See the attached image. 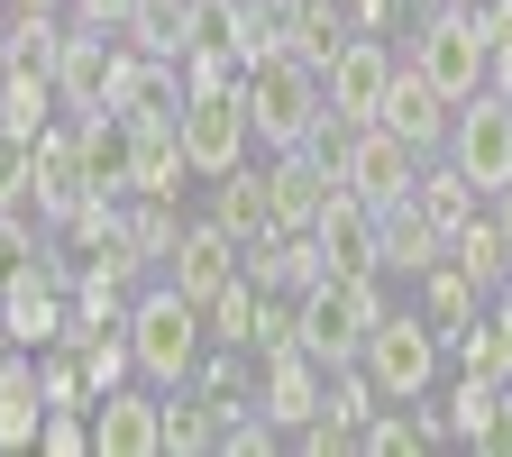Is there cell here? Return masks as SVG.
Returning <instances> with one entry per match:
<instances>
[{
  "instance_id": "8992f818",
  "label": "cell",
  "mask_w": 512,
  "mask_h": 457,
  "mask_svg": "<svg viewBox=\"0 0 512 457\" xmlns=\"http://www.w3.org/2000/svg\"><path fill=\"white\" fill-rule=\"evenodd\" d=\"M174 138H183V165L192 174H229V165H247V147H256V128H247V101H238V83L229 92H183V110H174Z\"/></svg>"
},
{
  "instance_id": "d4e9b609",
  "label": "cell",
  "mask_w": 512,
  "mask_h": 457,
  "mask_svg": "<svg viewBox=\"0 0 512 457\" xmlns=\"http://www.w3.org/2000/svg\"><path fill=\"white\" fill-rule=\"evenodd\" d=\"M512 403H503V384L494 375H458V394H448V439H494V421H503Z\"/></svg>"
},
{
  "instance_id": "484cf974",
  "label": "cell",
  "mask_w": 512,
  "mask_h": 457,
  "mask_svg": "<svg viewBox=\"0 0 512 457\" xmlns=\"http://www.w3.org/2000/svg\"><path fill=\"white\" fill-rule=\"evenodd\" d=\"M412 202H421L439 229H458V220L476 211V183H467L458 165H448V156H421V183H412Z\"/></svg>"
},
{
  "instance_id": "9c48e42d",
  "label": "cell",
  "mask_w": 512,
  "mask_h": 457,
  "mask_svg": "<svg viewBox=\"0 0 512 457\" xmlns=\"http://www.w3.org/2000/svg\"><path fill=\"white\" fill-rule=\"evenodd\" d=\"M256 412H266L275 430H302V421H320V412H330V366H320L302 339L266 348V366H256Z\"/></svg>"
},
{
  "instance_id": "9a60e30c",
  "label": "cell",
  "mask_w": 512,
  "mask_h": 457,
  "mask_svg": "<svg viewBox=\"0 0 512 457\" xmlns=\"http://www.w3.org/2000/svg\"><path fill=\"white\" fill-rule=\"evenodd\" d=\"M266 192H275V220H284V229H311V211L339 192V165L320 156V147H275Z\"/></svg>"
},
{
  "instance_id": "4dcf8cb0",
  "label": "cell",
  "mask_w": 512,
  "mask_h": 457,
  "mask_svg": "<svg viewBox=\"0 0 512 457\" xmlns=\"http://www.w3.org/2000/svg\"><path fill=\"white\" fill-rule=\"evenodd\" d=\"M467 10H476L485 46H512V0H467Z\"/></svg>"
},
{
  "instance_id": "5bb4252c",
  "label": "cell",
  "mask_w": 512,
  "mask_h": 457,
  "mask_svg": "<svg viewBox=\"0 0 512 457\" xmlns=\"http://www.w3.org/2000/svg\"><path fill=\"white\" fill-rule=\"evenodd\" d=\"M439 256H448V229H439L421 202H384V211H375V266H384V275L412 284V275L439 266Z\"/></svg>"
},
{
  "instance_id": "8fae6325",
  "label": "cell",
  "mask_w": 512,
  "mask_h": 457,
  "mask_svg": "<svg viewBox=\"0 0 512 457\" xmlns=\"http://www.w3.org/2000/svg\"><path fill=\"white\" fill-rule=\"evenodd\" d=\"M156 384L138 375V384H110V394L92 403V457H165V439H156Z\"/></svg>"
},
{
  "instance_id": "7c38bea8",
  "label": "cell",
  "mask_w": 512,
  "mask_h": 457,
  "mask_svg": "<svg viewBox=\"0 0 512 457\" xmlns=\"http://www.w3.org/2000/svg\"><path fill=\"white\" fill-rule=\"evenodd\" d=\"M311 247H320V266H330V275H384L375 266V202H357V192L339 183L330 202L311 211Z\"/></svg>"
},
{
  "instance_id": "2e32d148",
  "label": "cell",
  "mask_w": 512,
  "mask_h": 457,
  "mask_svg": "<svg viewBox=\"0 0 512 457\" xmlns=\"http://www.w3.org/2000/svg\"><path fill=\"white\" fill-rule=\"evenodd\" d=\"M229 275H238V238H229L220 220H183V238H174V256H165V284H183L192 302H211Z\"/></svg>"
},
{
  "instance_id": "4fadbf2b",
  "label": "cell",
  "mask_w": 512,
  "mask_h": 457,
  "mask_svg": "<svg viewBox=\"0 0 512 457\" xmlns=\"http://www.w3.org/2000/svg\"><path fill=\"white\" fill-rule=\"evenodd\" d=\"M110 64H119L110 28H83V19H74V28H64V46H55V101L74 110V119L101 110V101H110Z\"/></svg>"
},
{
  "instance_id": "cb8c5ba5",
  "label": "cell",
  "mask_w": 512,
  "mask_h": 457,
  "mask_svg": "<svg viewBox=\"0 0 512 457\" xmlns=\"http://www.w3.org/2000/svg\"><path fill=\"white\" fill-rule=\"evenodd\" d=\"M256 302H266V293H256L247 275H229V284L202 302V339H211V348H256Z\"/></svg>"
},
{
  "instance_id": "4316f807",
  "label": "cell",
  "mask_w": 512,
  "mask_h": 457,
  "mask_svg": "<svg viewBox=\"0 0 512 457\" xmlns=\"http://www.w3.org/2000/svg\"><path fill=\"white\" fill-rule=\"evenodd\" d=\"M156 439H165V457H183V448H211L220 439V412L183 384V403H156Z\"/></svg>"
},
{
  "instance_id": "ac0fdd59",
  "label": "cell",
  "mask_w": 512,
  "mask_h": 457,
  "mask_svg": "<svg viewBox=\"0 0 512 457\" xmlns=\"http://www.w3.org/2000/svg\"><path fill=\"white\" fill-rule=\"evenodd\" d=\"M37 430H46L37 366H28V348H10V339H0V448H37Z\"/></svg>"
},
{
  "instance_id": "44dd1931",
  "label": "cell",
  "mask_w": 512,
  "mask_h": 457,
  "mask_svg": "<svg viewBox=\"0 0 512 457\" xmlns=\"http://www.w3.org/2000/svg\"><path fill=\"white\" fill-rule=\"evenodd\" d=\"M46 110H64L46 64H0V138H19V147H28L37 128H46Z\"/></svg>"
},
{
  "instance_id": "f1b7e54d",
  "label": "cell",
  "mask_w": 512,
  "mask_h": 457,
  "mask_svg": "<svg viewBox=\"0 0 512 457\" xmlns=\"http://www.w3.org/2000/svg\"><path fill=\"white\" fill-rule=\"evenodd\" d=\"M28 266H46V220L37 211H0V284H19Z\"/></svg>"
},
{
  "instance_id": "603a6c76",
  "label": "cell",
  "mask_w": 512,
  "mask_h": 457,
  "mask_svg": "<svg viewBox=\"0 0 512 457\" xmlns=\"http://www.w3.org/2000/svg\"><path fill=\"white\" fill-rule=\"evenodd\" d=\"M183 138L174 119H138V156H128V192H183Z\"/></svg>"
},
{
  "instance_id": "83f0119b",
  "label": "cell",
  "mask_w": 512,
  "mask_h": 457,
  "mask_svg": "<svg viewBox=\"0 0 512 457\" xmlns=\"http://www.w3.org/2000/svg\"><path fill=\"white\" fill-rule=\"evenodd\" d=\"M119 37L138 55H183V0H138V10L119 19Z\"/></svg>"
},
{
  "instance_id": "e0dca14e",
  "label": "cell",
  "mask_w": 512,
  "mask_h": 457,
  "mask_svg": "<svg viewBox=\"0 0 512 457\" xmlns=\"http://www.w3.org/2000/svg\"><path fill=\"white\" fill-rule=\"evenodd\" d=\"M211 220L238 238V256H247L256 238H275V229H284V220H275V192H266V174H247V165L211 174Z\"/></svg>"
},
{
  "instance_id": "277c9868",
  "label": "cell",
  "mask_w": 512,
  "mask_h": 457,
  "mask_svg": "<svg viewBox=\"0 0 512 457\" xmlns=\"http://www.w3.org/2000/svg\"><path fill=\"white\" fill-rule=\"evenodd\" d=\"M357 366L375 375L384 403H421L430 384H439V330H430L421 311H394V302H384L375 330H366V348H357Z\"/></svg>"
},
{
  "instance_id": "30bf717a",
  "label": "cell",
  "mask_w": 512,
  "mask_h": 457,
  "mask_svg": "<svg viewBox=\"0 0 512 457\" xmlns=\"http://www.w3.org/2000/svg\"><path fill=\"white\" fill-rule=\"evenodd\" d=\"M448 119H458V101H448L430 74L394 64V83H384V101H375V128H394L412 156H439V147H448Z\"/></svg>"
},
{
  "instance_id": "e575fe53",
  "label": "cell",
  "mask_w": 512,
  "mask_h": 457,
  "mask_svg": "<svg viewBox=\"0 0 512 457\" xmlns=\"http://www.w3.org/2000/svg\"><path fill=\"white\" fill-rule=\"evenodd\" d=\"M485 448H503V457H512V412H503V421H494V439H485Z\"/></svg>"
},
{
  "instance_id": "8d00e7d4",
  "label": "cell",
  "mask_w": 512,
  "mask_h": 457,
  "mask_svg": "<svg viewBox=\"0 0 512 457\" xmlns=\"http://www.w3.org/2000/svg\"><path fill=\"white\" fill-rule=\"evenodd\" d=\"M28 10H64V0H28Z\"/></svg>"
},
{
  "instance_id": "1f68e13d",
  "label": "cell",
  "mask_w": 512,
  "mask_h": 457,
  "mask_svg": "<svg viewBox=\"0 0 512 457\" xmlns=\"http://www.w3.org/2000/svg\"><path fill=\"white\" fill-rule=\"evenodd\" d=\"M64 10H74V19H83V28H119V19H128V10H138V0H64Z\"/></svg>"
},
{
  "instance_id": "836d02e7",
  "label": "cell",
  "mask_w": 512,
  "mask_h": 457,
  "mask_svg": "<svg viewBox=\"0 0 512 457\" xmlns=\"http://www.w3.org/2000/svg\"><path fill=\"white\" fill-rule=\"evenodd\" d=\"M494 229H503V247H512V183L494 192Z\"/></svg>"
},
{
  "instance_id": "d590c367",
  "label": "cell",
  "mask_w": 512,
  "mask_h": 457,
  "mask_svg": "<svg viewBox=\"0 0 512 457\" xmlns=\"http://www.w3.org/2000/svg\"><path fill=\"white\" fill-rule=\"evenodd\" d=\"M421 10H458V0H421Z\"/></svg>"
},
{
  "instance_id": "3957f363",
  "label": "cell",
  "mask_w": 512,
  "mask_h": 457,
  "mask_svg": "<svg viewBox=\"0 0 512 457\" xmlns=\"http://www.w3.org/2000/svg\"><path fill=\"white\" fill-rule=\"evenodd\" d=\"M202 348H211L202 339V302H192L183 284H156V293L128 302V357H138V375L156 384V394H174Z\"/></svg>"
},
{
  "instance_id": "f546056e",
  "label": "cell",
  "mask_w": 512,
  "mask_h": 457,
  "mask_svg": "<svg viewBox=\"0 0 512 457\" xmlns=\"http://www.w3.org/2000/svg\"><path fill=\"white\" fill-rule=\"evenodd\" d=\"M37 448H55V457H83V448H92V412H46Z\"/></svg>"
},
{
  "instance_id": "7a4b0ae2",
  "label": "cell",
  "mask_w": 512,
  "mask_h": 457,
  "mask_svg": "<svg viewBox=\"0 0 512 457\" xmlns=\"http://www.w3.org/2000/svg\"><path fill=\"white\" fill-rule=\"evenodd\" d=\"M375 311H384V275H330V266H320L293 293V339L320 366H348L366 348V330H375Z\"/></svg>"
},
{
  "instance_id": "5b68a950",
  "label": "cell",
  "mask_w": 512,
  "mask_h": 457,
  "mask_svg": "<svg viewBox=\"0 0 512 457\" xmlns=\"http://www.w3.org/2000/svg\"><path fill=\"white\" fill-rule=\"evenodd\" d=\"M485 64H494V46H485V28H476L467 0H458V10H430V19H421V37H412V74H430L448 101L485 92Z\"/></svg>"
},
{
  "instance_id": "d6986e66",
  "label": "cell",
  "mask_w": 512,
  "mask_h": 457,
  "mask_svg": "<svg viewBox=\"0 0 512 457\" xmlns=\"http://www.w3.org/2000/svg\"><path fill=\"white\" fill-rule=\"evenodd\" d=\"M128 156H138V119L83 110V183L92 192H128Z\"/></svg>"
},
{
  "instance_id": "ba28073f",
  "label": "cell",
  "mask_w": 512,
  "mask_h": 457,
  "mask_svg": "<svg viewBox=\"0 0 512 457\" xmlns=\"http://www.w3.org/2000/svg\"><path fill=\"white\" fill-rule=\"evenodd\" d=\"M394 46H384V37H366V28H348L339 37V55L330 64H320V92H330V119L339 128H366L375 119V101H384V83H394Z\"/></svg>"
},
{
  "instance_id": "d6a6232c",
  "label": "cell",
  "mask_w": 512,
  "mask_h": 457,
  "mask_svg": "<svg viewBox=\"0 0 512 457\" xmlns=\"http://www.w3.org/2000/svg\"><path fill=\"white\" fill-rule=\"evenodd\" d=\"M348 10V28H366V37H384V19H394V0H339Z\"/></svg>"
},
{
  "instance_id": "52a82bcc",
  "label": "cell",
  "mask_w": 512,
  "mask_h": 457,
  "mask_svg": "<svg viewBox=\"0 0 512 457\" xmlns=\"http://www.w3.org/2000/svg\"><path fill=\"white\" fill-rule=\"evenodd\" d=\"M439 156L458 165L476 192H503V183H512V101H503V92H467L458 119H448V147H439Z\"/></svg>"
},
{
  "instance_id": "7402d4cb",
  "label": "cell",
  "mask_w": 512,
  "mask_h": 457,
  "mask_svg": "<svg viewBox=\"0 0 512 457\" xmlns=\"http://www.w3.org/2000/svg\"><path fill=\"white\" fill-rule=\"evenodd\" d=\"M412 284H421V320H430V330H439V348H448V339H458V330H467V320L485 311V293H476V284H467L458 266H448V256H439V266H430V275H412Z\"/></svg>"
},
{
  "instance_id": "ffe728a7",
  "label": "cell",
  "mask_w": 512,
  "mask_h": 457,
  "mask_svg": "<svg viewBox=\"0 0 512 457\" xmlns=\"http://www.w3.org/2000/svg\"><path fill=\"white\" fill-rule=\"evenodd\" d=\"M448 266H458L476 293H494V284H512V247H503V229H494V211H467L458 229H448Z\"/></svg>"
},
{
  "instance_id": "6da1fadb",
  "label": "cell",
  "mask_w": 512,
  "mask_h": 457,
  "mask_svg": "<svg viewBox=\"0 0 512 457\" xmlns=\"http://www.w3.org/2000/svg\"><path fill=\"white\" fill-rule=\"evenodd\" d=\"M238 101H247V128L266 147H311L320 128H330V92H320V64H302L293 46L256 55L238 74Z\"/></svg>"
}]
</instances>
